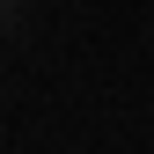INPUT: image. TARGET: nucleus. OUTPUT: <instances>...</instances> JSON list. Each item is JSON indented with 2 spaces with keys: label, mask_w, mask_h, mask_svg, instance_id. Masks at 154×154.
<instances>
[{
  "label": "nucleus",
  "mask_w": 154,
  "mask_h": 154,
  "mask_svg": "<svg viewBox=\"0 0 154 154\" xmlns=\"http://www.w3.org/2000/svg\"><path fill=\"white\" fill-rule=\"evenodd\" d=\"M0 8H15V0H0Z\"/></svg>",
  "instance_id": "f257e3e1"
}]
</instances>
